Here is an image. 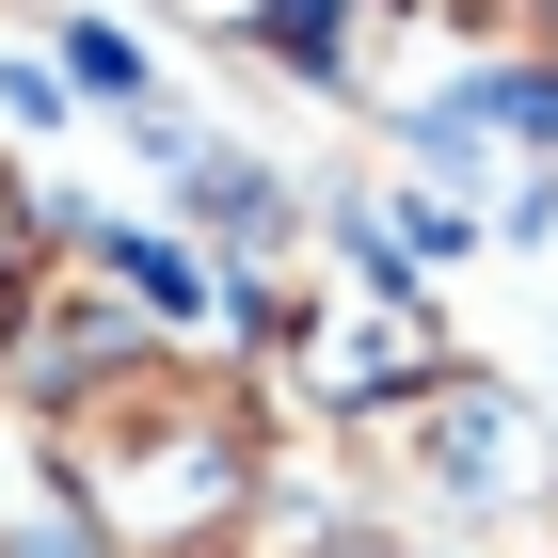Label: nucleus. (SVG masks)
I'll return each instance as SVG.
<instances>
[{
  "instance_id": "nucleus-1",
  "label": "nucleus",
  "mask_w": 558,
  "mask_h": 558,
  "mask_svg": "<svg viewBox=\"0 0 558 558\" xmlns=\"http://www.w3.org/2000/svg\"><path fill=\"white\" fill-rule=\"evenodd\" d=\"M48 463L96 511V543H208L223 511H256V430H240V399H208L192 367H144V351H112V367L64 384Z\"/></svg>"
},
{
  "instance_id": "nucleus-2",
  "label": "nucleus",
  "mask_w": 558,
  "mask_h": 558,
  "mask_svg": "<svg viewBox=\"0 0 558 558\" xmlns=\"http://www.w3.org/2000/svg\"><path fill=\"white\" fill-rule=\"evenodd\" d=\"M367 463L384 495L430 526V543H478V558H558V430L526 415L511 384H478V367H430V384L367 399Z\"/></svg>"
},
{
  "instance_id": "nucleus-3",
  "label": "nucleus",
  "mask_w": 558,
  "mask_h": 558,
  "mask_svg": "<svg viewBox=\"0 0 558 558\" xmlns=\"http://www.w3.org/2000/svg\"><path fill=\"white\" fill-rule=\"evenodd\" d=\"M256 319H271V384L319 399V415H367V399H399V384L430 367V319H415L399 271H351V288H256Z\"/></svg>"
},
{
  "instance_id": "nucleus-4",
  "label": "nucleus",
  "mask_w": 558,
  "mask_h": 558,
  "mask_svg": "<svg viewBox=\"0 0 558 558\" xmlns=\"http://www.w3.org/2000/svg\"><path fill=\"white\" fill-rule=\"evenodd\" d=\"M16 288H33V208H16V175H0V336H16Z\"/></svg>"
},
{
  "instance_id": "nucleus-5",
  "label": "nucleus",
  "mask_w": 558,
  "mask_h": 558,
  "mask_svg": "<svg viewBox=\"0 0 558 558\" xmlns=\"http://www.w3.org/2000/svg\"><path fill=\"white\" fill-rule=\"evenodd\" d=\"M175 16H240V0H175Z\"/></svg>"
}]
</instances>
